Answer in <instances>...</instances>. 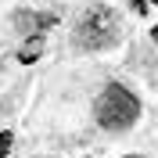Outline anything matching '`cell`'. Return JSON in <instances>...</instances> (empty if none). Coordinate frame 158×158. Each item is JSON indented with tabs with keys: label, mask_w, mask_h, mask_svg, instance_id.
Returning <instances> with one entry per match:
<instances>
[{
	"label": "cell",
	"mask_w": 158,
	"mask_h": 158,
	"mask_svg": "<svg viewBox=\"0 0 158 158\" xmlns=\"http://www.w3.org/2000/svg\"><path fill=\"white\" fill-rule=\"evenodd\" d=\"M79 50H108L118 43V15L108 4H90L76 22V32H72Z\"/></svg>",
	"instance_id": "6da1fadb"
},
{
	"label": "cell",
	"mask_w": 158,
	"mask_h": 158,
	"mask_svg": "<svg viewBox=\"0 0 158 158\" xmlns=\"http://www.w3.org/2000/svg\"><path fill=\"white\" fill-rule=\"evenodd\" d=\"M94 115H97L101 129H111V133H122L140 118V101L129 94L122 83H108L101 90L97 104H94Z\"/></svg>",
	"instance_id": "7a4b0ae2"
},
{
	"label": "cell",
	"mask_w": 158,
	"mask_h": 158,
	"mask_svg": "<svg viewBox=\"0 0 158 158\" xmlns=\"http://www.w3.org/2000/svg\"><path fill=\"white\" fill-rule=\"evenodd\" d=\"M54 22H58V15H50V11H18L15 29L25 32V36H43V29H50Z\"/></svg>",
	"instance_id": "3957f363"
},
{
	"label": "cell",
	"mask_w": 158,
	"mask_h": 158,
	"mask_svg": "<svg viewBox=\"0 0 158 158\" xmlns=\"http://www.w3.org/2000/svg\"><path fill=\"white\" fill-rule=\"evenodd\" d=\"M40 50H43V36H25V43H22V50H18V61L22 65H32V61L40 58Z\"/></svg>",
	"instance_id": "277c9868"
},
{
	"label": "cell",
	"mask_w": 158,
	"mask_h": 158,
	"mask_svg": "<svg viewBox=\"0 0 158 158\" xmlns=\"http://www.w3.org/2000/svg\"><path fill=\"white\" fill-rule=\"evenodd\" d=\"M11 144H15V137L4 129V133H0V158H7V155H11Z\"/></svg>",
	"instance_id": "5b68a950"
},
{
	"label": "cell",
	"mask_w": 158,
	"mask_h": 158,
	"mask_svg": "<svg viewBox=\"0 0 158 158\" xmlns=\"http://www.w3.org/2000/svg\"><path fill=\"white\" fill-rule=\"evenodd\" d=\"M155 4H158V0H133V7H137L140 15H144V11H148V7H155Z\"/></svg>",
	"instance_id": "8992f818"
},
{
	"label": "cell",
	"mask_w": 158,
	"mask_h": 158,
	"mask_svg": "<svg viewBox=\"0 0 158 158\" xmlns=\"http://www.w3.org/2000/svg\"><path fill=\"white\" fill-rule=\"evenodd\" d=\"M151 36H155V43H158V25H155V29H151Z\"/></svg>",
	"instance_id": "52a82bcc"
}]
</instances>
